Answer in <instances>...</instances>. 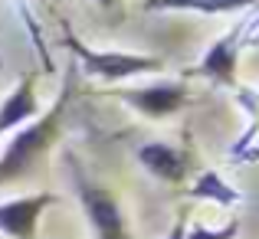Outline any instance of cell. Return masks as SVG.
Listing matches in <instances>:
<instances>
[{
	"label": "cell",
	"instance_id": "cell-7",
	"mask_svg": "<svg viewBox=\"0 0 259 239\" xmlns=\"http://www.w3.org/2000/svg\"><path fill=\"white\" fill-rule=\"evenodd\" d=\"M36 115H39L36 88H33V79L26 76L4 102H0V138L10 134V131H17V128H23L26 121H33Z\"/></svg>",
	"mask_w": 259,
	"mask_h": 239
},
{
	"label": "cell",
	"instance_id": "cell-6",
	"mask_svg": "<svg viewBox=\"0 0 259 239\" xmlns=\"http://www.w3.org/2000/svg\"><path fill=\"white\" fill-rule=\"evenodd\" d=\"M236 59H240V30H233V33L217 39V43L203 53L197 72H200L203 79L217 82V85H233L236 82Z\"/></svg>",
	"mask_w": 259,
	"mask_h": 239
},
{
	"label": "cell",
	"instance_id": "cell-13",
	"mask_svg": "<svg viewBox=\"0 0 259 239\" xmlns=\"http://www.w3.org/2000/svg\"><path fill=\"white\" fill-rule=\"evenodd\" d=\"M243 158H246V161H256V158H259V148H249V151L243 154Z\"/></svg>",
	"mask_w": 259,
	"mask_h": 239
},
{
	"label": "cell",
	"instance_id": "cell-8",
	"mask_svg": "<svg viewBox=\"0 0 259 239\" xmlns=\"http://www.w3.org/2000/svg\"><path fill=\"white\" fill-rule=\"evenodd\" d=\"M138 161H141V167H145L148 174L161 177V180H167V183H181L184 177H187V158H184L177 148L161 145V141L141 145L138 148Z\"/></svg>",
	"mask_w": 259,
	"mask_h": 239
},
{
	"label": "cell",
	"instance_id": "cell-10",
	"mask_svg": "<svg viewBox=\"0 0 259 239\" xmlns=\"http://www.w3.org/2000/svg\"><path fill=\"white\" fill-rule=\"evenodd\" d=\"M190 197H194V200L220 203V207L240 203V190H236L233 183H227L220 174H217V170H203V174L194 180V187H190Z\"/></svg>",
	"mask_w": 259,
	"mask_h": 239
},
{
	"label": "cell",
	"instance_id": "cell-3",
	"mask_svg": "<svg viewBox=\"0 0 259 239\" xmlns=\"http://www.w3.org/2000/svg\"><path fill=\"white\" fill-rule=\"evenodd\" d=\"M79 200H82V210L89 216V226H92L95 239H128L125 213H121L118 200L102 183L79 177Z\"/></svg>",
	"mask_w": 259,
	"mask_h": 239
},
{
	"label": "cell",
	"instance_id": "cell-14",
	"mask_svg": "<svg viewBox=\"0 0 259 239\" xmlns=\"http://www.w3.org/2000/svg\"><path fill=\"white\" fill-rule=\"evenodd\" d=\"M95 4H102V7H112V4H115V0H95Z\"/></svg>",
	"mask_w": 259,
	"mask_h": 239
},
{
	"label": "cell",
	"instance_id": "cell-2",
	"mask_svg": "<svg viewBox=\"0 0 259 239\" xmlns=\"http://www.w3.org/2000/svg\"><path fill=\"white\" fill-rule=\"evenodd\" d=\"M66 46L79 56V63L85 66V72L105 79V82H118V79H132V76H145V72H161L164 63L158 56H141V53H118V50H89L76 36H66Z\"/></svg>",
	"mask_w": 259,
	"mask_h": 239
},
{
	"label": "cell",
	"instance_id": "cell-5",
	"mask_svg": "<svg viewBox=\"0 0 259 239\" xmlns=\"http://www.w3.org/2000/svg\"><path fill=\"white\" fill-rule=\"evenodd\" d=\"M53 203H56L53 194H33L0 203V233L10 239H36V223Z\"/></svg>",
	"mask_w": 259,
	"mask_h": 239
},
{
	"label": "cell",
	"instance_id": "cell-9",
	"mask_svg": "<svg viewBox=\"0 0 259 239\" xmlns=\"http://www.w3.org/2000/svg\"><path fill=\"white\" fill-rule=\"evenodd\" d=\"M259 0H145V10H171V13H203V17H220L256 7Z\"/></svg>",
	"mask_w": 259,
	"mask_h": 239
},
{
	"label": "cell",
	"instance_id": "cell-4",
	"mask_svg": "<svg viewBox=\"0 0 259 239\" xmlns=\"http://www.w3.org/2000/svg\"><path fill=\"white\" fill-rule=\"evenodd\" d=\"M121 102L141 112L145 118H167L187 102V85L184 82H154V85H138L118 92Z\"/></svg>",
	"mask_w": 259,
	"mask_h": 239
},
{
	"label": "cell",
	"instance_id": "cell-11",
	"mask_svg": "<svg viewBox=\"0 0 259 239\" xmlns=\"http://www.w3.org/2000/svg\"><path fill=\"white\" fill-rule=\"evenodd\" d=\"M236 236V223L230 226H220V229H210V226H194L184 233V239H233Z\"/></svg>",
	"mask_w": 259,
	"mask_h": 239
},
{
	"label": "cell",
	"instance_id": "cell-12",
	"mask_svg": "<svg viewBox=\"0 0 259 239\" xmlns=\"http://www.w3.org/2000/svg\"><path fill=\"white\" fill-rule=\"evenodd\" d=\"M184 233H187V220H177L174 229L167 233V239H184Z\"/></svg>",
	"mask_w": 259,
	"mask_h": 239
},
{
	"label": "cell",
	"instance_id": "cell-1",
	"mask_svg": "<svg viewBox=\"0 0 259 239\" xmlns=\"http://www.w3.org/2000/svg\"><path fill=\"white\" fill-rule=\"evenodd\" d=\"M63 105H66V95L56 102V108H53L46 118L26 121L23 128H17V134H13L10 145H7V151L0 154V183H10V180H17L20 174H26L30 164L53 145V138H56V131H59V118H63Z\"/></svg>",
	"mask_w": 259,
	"mask_h": 239
}]
</instances>
